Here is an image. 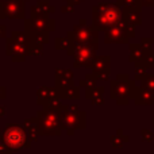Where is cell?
Segmentation results:
<instances>
[{
    "mask_svg": "<svg viewBox=\"0 0 154 154\" xmlns=\"http://www.w3.org/2000/svg\"><path fill=\"white\" fill-rule=\"evenodd\" d=\"M7 141L12 146H19L23 142V133L20 130H18V128H12L7 134Z\"/></svg>",
    "mask_w": 154,
    "mask_h": 154,
    "instance_id": "cell-1",
    "label": "cell"
}]
</instances>
